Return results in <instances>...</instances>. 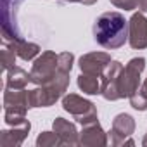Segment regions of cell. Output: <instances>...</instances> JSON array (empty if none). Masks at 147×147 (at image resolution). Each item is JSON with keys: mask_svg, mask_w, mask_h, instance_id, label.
Returning <instances> with one entry per match:
<instances>
[{"mask_svg": "<svg viewBox=\"0 0 147 147\" xmlns=\"http://www.w3.org/2000/svg\"><path fill=\"white\" fill-rule=\"evenodd\" d=\"M94 40L107 49L116 50L128 40V21L119 12H104L94 23Z\"/></svg>", "mask_w": 147, "mask_h": 147, "instance_id": "cell-1", "label": "cell"}, {"mask_svg": "<svg viewBox=\"0 0 147 147\" xmlns=\"http://www.w3.org/2000/svg\"><path fill=\"white\" fill-rule=\"evenodd\" d=\"M69 87V75L57 71V75L45 85L30 90V107H50L55 104Z\"/></svg>", "mask_w": 147, "mask_h": 147, "instance_id": "cell-2", "label": "cell"}, {"mask_svg": "<svg viewBox=\"0 0 147 147\" xmlns=\"http://www.w3.org/2000/svg\"><path fill=\"white\" fill-rule=\"evenodd\" d=\"M30 107V90L7 88L4 92V121L9 126H16L26 121V113Z\"/></svg>", "mask_w": 147, "mask_h": 147, "instance_id": "cell-3", "label": "cell"}, {"mask_svg": "<svg viewBox=\"0 0 147 147\" xmlns=\"http://www.w3.org/2000/svg\"><path fill=\"white\" fill-rule=\"evenodd\" d=\"M145 69V59L144 57H133L121 71L118 80V90L119 99H130L140 87V75Z\"/></svg>", "mask_w": 147, "mask_h": 147, "instance_id": "cell-4", "label": "cell"}, {"mask_svg": "<svg viewBox=\"0 0 147 147\" xmlns=\"http://www.w3.org/2000/svg\"><path fill=\"white\" fill-rule=\"evenodd\" d=\"M62 109L69 113L80 125H87L97 119V107L94 102L76 95V94H67L62 97Z\"/></svg>", "mask_w": 147, "mask_h": 147, "instance_id": "cell-5", "label": "cell"}, {"mask_svg": "<svg viewBox=\"0 0 147 147\" xmlns=\"http://www.w3.org/2000/svg\"><path fill=\"white\" fill-rule=\"evenodd\" d=\"M57 62H59V54L52 52V50H45L42 52L35 62L33 67L30 71L31 76V83H35L36 87L49 83L55 75H57Z\"/></svg>", "mask_w": 147, "mask_h": 147, "instance_id": "cell-6", "label": "cell"}, {"mask_svg": "<svg viewBox=\"0 0 147 147\" xmlns=\"http://www.w3.org/2000/svg\"><path fill=\"white\" fill-rule=\"evenodd\" d=\"M135 131V119L133 116L121 113L113 119V128L109 131L111 144L119 147V145H135V142L130 138Z\"/></svg>", "mask_w": 147, "mask_h": 147, "instance_id": "cell-7", "label": "cell"}, {"mask_svg": "<svg viewBox=\"0 0 147 147\" xmlns=\"http://www.w3.org/2000/svg\"><path fill=\"white\" fill-rule=\"evenodd\" d=\"M121 71H123V64L119 61H111L107 64V67L104 69V73L100 75V82H102L100 95L106 100H119L118 80H119Z\"/></svg>", "mask_w": 147, "mask_h": 147, "instance_id": "cell-8", "label": "cell"}, {"mask_svg": "<svg viewBox=\"0 0 147 147\" xmlns=\"http://www.w3.org/2000/svg\"><path fill=\"white\" fill-rule=\"evenodd\" d=\"M128 43L135 50L147 49V18L140 11L128 21Z\"/></svg>", "mask_w": 147, "mask_h": 147, "instance_id": "cell-9", "label": "cell"}, {"mask_svg": "<svg viewBox=\"0 0 147 147\" xmlns=\"http://www.w3.org/2000/svg\"><path fill=\"white\" fill-rule=\"evenodd\" d=\"M111 55L107 52H90L80 57L78 66L82 69V73H88L94 76H100L104 69L107 67V64L111 62Z\"/></svg>", "mask_w": 147, "mask_h": 147, "instance_id": "cell-10", "label": "cell"}, {"mask_svg": "<svg viewBox=\"0 0 147 147\" xmlns=\"http://www.w3.org/2000/svg\"><path fill=\"white\" fill-rule=\"evenodd\" d=\"M80 145H85V147H106L107 145V133L104 131V128L100 126L97 119L83 125V130L80 131Z\"/></svg>", "mask_w": 147, "mask_h": 147, "instance_id": "cell-11", "label": "cell"}, {"mask_svg": "<svg viewBox=\"0 0 147 147\" xmlns=\"http://www.w3.org/2000/svg\"><path fill=\"white\" fill-rule=\"evenodd\" d=\"M30 130H31V123L28 119L21 125L11 126V130H2L0 131V145L2 147H19L24 142V138L28 137Z\"/></svg>", "mask_w": 147, "mask_h": 147, "instance_id": "cell-12", "label": "cell"}, {"mask_svg": "<svg viewBox=\"0 0 147 147\" xmlns=\"http://www.w3.org/2000/svg\"><path fill=\"white\" fill-rule=\"evenodd\" d=\"M52 128L61 137L62 145H69V147L80 145V133H78L75 123H71L64 118H55L54 123H52Z\"/></svg>", "mask_w": 147, "mask_h": 147, "instance_id": "cell-13", "label": "cell"}, {"mask_svg": "<svg viewBox=\"0 0 147 147\" xmlns=\"http://www.w3.org/2000/svg\"><path fill=\"white\" fill-rule=\"evenodd\" d=\"M31 82V76L30 73H26L23 67L19 66H14L7 71V80H5V87L7 88H16V90H21V88H26V85Z\"/></svg>", "mask_w": 147, "mask_h": 147, "instance_id": "cell-14", "label": "cell"}, {"mask_svg": "<svg viewBox=\"0 0 147 147\" xmlns=\"http://www.w3.org/2000/svg\"><path fill=\"white\" fill-rule=\"evenodd\" d=\"M11 45V49L18 54V57H21L23 61H33L38 54H40V47L36 43H31V42H26L23 38H18L14 40L12 43H7Z\"/></svg>", "mask_w": 147, "mask_h": 147, "instance_id": "cell-15", "label": "cell"}, {"mask_svg": "<svg viewBox=\"0 0 147 147\" xmlns=\"http://www.w3.org/2000/svg\"><path fill=\"white\" fill-rule=\"evenodd\" d=\"M78 88L83 94H87V95L100 94V90H102L100 76H94V75H88V73H82V75L78 76Z\"/></svg>", "mask_w": 147, "mask_h": 147, "instance_id": "cell-16", "label": "cell"}, {"mask_svg": "<svg viewBox=\"0 0 147 147\" xmlns=\"http://www.w3.org/2000/svg\"><path fill=\"white\" fill-rule=\"evenodd\" d=\"M130 104L137 111H145L147 109V78L140 83L138 90L130 97Z\"/></svg>", "mask_w": 147, "mask_h": 147, "instance_id": "cell-17", "label": "cell"}, {"mask_svg": "<svg viewBox=\"0 0 147 147\" xmlns=\"http://www.w3.org/2000/svg\"><path fill=\"white\" fill-rule=\"evenodd\" d=\"M59 145H62V140L55 131H42L36 137V147H59Z\"/></svg>", "mask_w": 147, "mask_h": 147, "instance_id": "cell-18", "label": "cell"}, {"mask_svg": "<svg viewBox=\"0 0 147 147\" xmlns=\"http://www.w3.org/2000/svg\"><path fill=\"white\" fill-rule=\"evenodd\" d=\"M0 57H2V67L5 69V71H9L11 67H14L16 66V57H18V54L11 49V45H4L2 47V50H0Z\"/></svg>", "mask_w": 147, "mask_h": 147, "instance_id": "cell-19", "label": "cell"}, {"mask_svg": "<svg viewBox=\"0 0 147 147\" xmlns=\"http://www.w3.org/2000/svg\"><path fill=\"white\" fill-rule=\"evenodd\" d=\"M73 64H75V55H73L71 52H62L59 54V62H57V71L61 73H71L73 69Z\"/></svg>", "mask_w": 147, "mask_h": 147, "instance_id": "cell-20", "label": "cell"}, {"mask_svg": "<svg viewBox=\"0 0 147 147\" xmlns=\"http://www.w3.org/2000/svg\"><path fill=\"white\" fill-rule=\"evenodd\" d=\"M109 2L114 7L123 9V11H133V9H137V0H109Z\"/></svg>", "mask_w": 147, "mask_h": 147, "instance_id": "cell-21", "label": "cell"}, {"mask_svg": "<svg viewBox=\"0 0 147 147\" xmlns=\"http://www.w3.org/2000/svg\"><path fill=\"white\" fill-rule=\"evenodd\" d=\"M137 7L140 12H147V0H137Z\"/></svg>", "mask_w": 147, "mask_h": 147, "instance_id": "cell-22", "label": "cell"}, {"mask_svg": "<svg viewBox=\"0 0 147 147\" xmlns=\"http://www.w3.org/2000/svg\"><path fill=\"white\" fill-rule=\"evenodd\" d=\"M64 2H78V4H83V5H94L97 0H64Z\"/></svg>", "mask_w": 147, "mask_h": 147, "instance_id": "cell-23", "label": "cell"}, {"mask_svg": "<svg viewBox=\"0 0 147 147\" xmlns=\"http://www.w3.org/2000/svg\"><path fill=\"white\" fill-rule=\"evenodd\" d=\"M142 145H144V147H147V133H145V137L142 138Z\"/></svg>", "mask_w": 147, "mask_h": 147, "instance_id": "cell-24", "label": "cell"}]
</instances>
